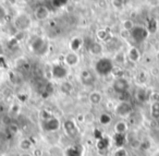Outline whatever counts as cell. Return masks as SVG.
Returning <instances> with one entry per match:
<instances>
[{
	"label": "cell",
	"instance_id": "cell-42",
	"mask_svg": "<svg viewBox=\"0 0 159 156\" xmlns=\"http://www.w3.org/2000/svg\"><path fill=\"white\" fill-rule=\"evenodd\" d=\"M20 156H33V155H31V154H22V155H20Z\"/></svg>",
	"mask_w": 159,
	"mask_h": 156
},
{
	"label": "cell",
	"instance_id": "cell-5",
	"mask_svg": "<svg viewBox=\"0 0 159 156\" xmlns=\"http://www.w3.org/2000/svg\"><path fill=\"white\" fill-rule=\"evenodd\" d=\"M60 123L59 119L56 118L55 116H51L50 118L46 119V120L42 121V127L45 131H48V132H55V131H58L60 129Z\"/></svg>",
	"mask_w": 159,
	"mask_h": 156
},
{
	"label": "cell",
	"instance_id": "cell-20",
	"mask_svg": "<svg viewBox=\"0 0 159 156\" xmlns=\"http://www.w3.org/2000/svg\"><path fill=\"white\" fill-rule=\"evenodd\" d=\"M136 98H137V101H139V102L144 103V102H146L148 98H149V93H148L146 90H144V88H141V90L137 91Z\"/></svg>",
	"mask_w": 159,
	"mask_h": 156
},
{
	"label": "cell",
	"instance_id": "cell-7",
	"mask_svg": "<svg viewBox=\"0 0 159 156\" xmlns=\"http://www.w3.org/2000/svg\"><path fill=\"white\" fill-rule=\"evenodd\" d=\"M63 129L66 131V135L70 136V138L74 139L79 134V130L76 128V125L74 123V121L71 120V119H68L63 122Z\"/></svg>",
	"mask_w": 159,
	"mask_h": 156
},
{
	"label": "cell",
	"instance_id": "cell-4",
	"mask_svg": "<svg viewBox=\"0 0 159 156\" xmlns=\"http://www.w3.org/2000/svg\"><path fill=\"white\" fill-rule=\"evenodd\" d=\"M148 34L149 33H148L147 29H145L144 26H139V25L134 26L130 31L131 38H133V40L137 43H141V42H143V40H145L146 38H147Z\"/></svg>",
	"mask_w": 159,
	"mask_h": 156
},
{
	"label": "cell",
	"instance_id": "cell-11",
	"mask_svg": "<svg viewBox=\"0 0 159 156\" xmlns=\"http://www.w3.org/2000/svg\"><path fill=\"white\" fill-rule=\"evenodd\" d=\"M80 80L84 85H93L95 83V75L89 70H83L80 75Z\"/></svg>",
	"mask_w": 159,
	"mask_h": 156
},
{
	"label": "cell",
	"instance_id": "cell-41",
	"mask_svg": "<svg viewBox=\"0 0 159 156\" xmlns=\"http://www.w3.org/2000/svg\"><path fill=\"white\" fill-rule=\"evenodd\" d=\"M2 54H3V47H2V45L0 44V57L2 56Z\"/></svg>",
	"mask_w": 159,
	"mask_h": 156
},
{
	"label": "cell",
	"instance_id": "cell-29",
	"mask_svg": "<svg viewBox=\"0 0 159 156\" xmlns=\"http://www.w3.org/2000/svg\"><path fill=\"white\" fill-rule=\"evenodd\" d=\"M122 25H123V30L126 32H130L131 30L134 27V25H133V22L131 20H125L123 21V23H122Z\"/></svg>",
	"mask_w": 159,
	"mask_h": 156
},
{
	"label": "cell",
	"instance_id": "cell-40",
	"mask_svg": "<svg viewBox=\"0 0 159 156\" xmlns=\"http://www.w3.org/2000/svg\"><path fill=\"white\" fill-rule=\"evenodd\" d=\"M123 1H113V5H116L118 7V5H123Z\"/></svg>",
	"mask_w": 159,
	"mask_h": 156
},
{
	"label": "cell",
	"instance_id": "cell-2",
	"mask_svg": "<svg viewBox=\"0 0 159 156\" xmlns=\"http://www.w3.org/2000/svg\"><path fill=\"white\" fill-rule=\"evenodd\" d=\"M31 48L34 54L42 56L44 54H46L47 49H48V42H47V40H45L43 37H36L32 40Z\"/></svg>",
	"mask_w": 159,
	"mask_h": 156
},
{
	"label": "cell",
	"instance_id": "cell-32",
	"mask_svg": "<svg viewBox=\"0 0 159 156\" xmlns=\"http://www.w3.org/2000/svg\"><path fill=\"white\" fill-rule=\"evenodd\" d=\"M52 116V114H51L50 111H48V110H42L40 111V119H42V121L46 120V119L50 118V117Z\"/></svg>",
	"mask_w": 159,
	"mask_h": 156
},
{
	"label": "cell",
	"instance_id": "cell-35",
	"mask_svg": "<svg viewBox=\"0 0 159 156\" xmlns=\"http://www.w3.org/2000/svg\"><path fill=\"white\" fill-rule=\"evenodd\" d=\"M139 147H141L142 149H147L150 147V143L149 141H144V142H141V145H139Z\"/></svg>",
	"mask_w": 159,
	"mask_h": 156
},
{
	"label": "cell",
	"instance_id": "cell-6",
	"mask_svg": "<svg viewBox=\"0 0 159 156\" xmlns=\"http://www.w3.org/2000/svg\"><path fill=\"white\" fill-rule=\"evenodd\" d=\"M129 86H130V84H129L128 80L124 79V78L116 79L115 82H113V84H112V88L115 90V92L118 93L119 95L128 92Z\"/></svg>",
	"mask_w": 159,
	"mask_h": 156
},
{
	"label": "cell",
	"instance_id": "cell-8",
	"mask_svg": "<svg viewBox=\"0 0 159 156\" xmlns=\"http://www.w3.org/2000/svg\"><path fill=\"white\" fill-rule=\"evenodd\" d=\"M51 75L55 79L62 80L68 75V69L64 66H62V64H53L51 67Z\"/></svg>",
	"mask_w": 159,
	"mask_h": 156
},
{
	"label": "cell",
	"instance_id": "cell-30",
	"mask_svg": "<svg viewBox=\"0 0 159 156\" xmlns=\"http://www.w3.org/2000/svg\"><path fill=\"white\" fill-rule=\"evenodd\" d=\"M115 61L117 62V64H124V54H123V51H119V53L116 55Z\"/></svg>",
	"mask_w": 159,
	"mask_h": 156
},
{
	"label": "cell",
	"instance_id": "cell-18",
	"mask_svg": "<svg viewBox=\"0 0 159 156\" xmlns=\"http://www.w3.org/2000/svg\"><path fill=\"white\" fill-rule=\"evenodd\" d=\"M89 51H91V53L93 54V55H95V56L102 54V44H100L99 42H93L91 46H89Z\"/></svg>",
	"mask_w": 159,
	"mask_h": 156
},
{
	"label": "cell",
	"instance_id": "cell-39",
	"mask_svg": "<svg viewBox=\"0 0 159 156\" xmlns=\"http://www.w3.org/2000/svg\"><path fill=\"white\" fill-rule=\"evenodd\" d=\"M77 120L81 121V122L84 121V116H83V115H79V116H77Z\"/></svg>",
	"mask_w": 159,
	"mask_h": 156
},
{
	"label": "cell",
	"instance_id": "cell-37",
	"mask_svg": "<svg viewBox=\"0 0 159 156\" xmlns=\"http://www.w3.org/2000/svg\"><path fill=\"white\" fill-rule=\"evenodd\" d=\"M146 79H147V75H146L145 73H139V78H137V80H139L141 83H144V82L146 81Z\"/></svg>",
	"mask_w": 159,
	"mask_h": 156
},
{
	"label": "cell",
	"instance_id": "cell-12",
	"mask_svg": "<svg viewBox=\"0 0 159 156\" xmlns=\"http://www.w3.org/2000/svg\"><path fill=\"white\" fill-rule=\"evenodd\" d=\"M82 154H83V149L80 145L70 146L64 152V155L66 156H82Z\"/></svg>",
	"mask_w": 159,
	"mask_h": 156
},
{
	"label": "cell",
	"instance_id": "cell-1",
	"mask_svg": "<svg viewBox=\"0 0 159 156\" xmlns=\"http://www.w3.org/2000/svg\"><path fill=\"white\" fill-rule=\"evenodd\" d=\"M113 61L109 58H102L99 59L95 64V70L97 74L105 77V75H109L112 73L113 70Z\"/></svg>",
	"mask_w": 159,
	"mask_h": 156
},
{
	"label": "cell",
	"instance_id": "cell-28",
	"mask_svg": "<svg viewBox=\"0 0 159 156\" xmlns=\"http://www.w3.org/2000/svg\"><path fill=\"white\" fill-rule=\"evenodd\" d=\"M32 146V142L30 139H24V140L21 141L20 143V147L21 149H23V151H27V149H30Z\"/></svg>",
	"mask_w": 159,
	"mask_h": 156
},
{
	"label": "cell",
	"instance_id": "cell-45",
	"mask_svg": "<svg viewBox=\"0 0 159 156\" xmlns=\"http://www.w3.org/2000/svg\"><path fill=\"white\" fill-rule=\"evenodd\" d=\"M0 107H1V106H0Z\"/></svg>",
	"mask_w": 159,
	"mask_h": 156
},
{
	"label": "cell",
	"instance_id": "cell-27",
	"mask_svg": "<svg viewBox=\"0 0 159 156\" xmlns=\"http://www.w3.org/2000/svg\"><path fill=\"white\" fill-rule=\"evenodd\" d=\"M7 132H8V136L12 138V136L16 135V134L19 132V127L16 125H13V123H11V125H8Z\"/></svg>",
	"mask_w": 159,
	"mask_h": 156
},
{
	"label": "cell",
	"instance_id": "cell-10",
	"mask_svg": "<svg viewBox=\"0 0 159 156\" xmlns=\"http://www.w3.org/2000/svg\"><path fill=\"white\" fill-rule=\"evenodd\" d=\"M49 13H50V11H49L48 7L43 5L36 7L35 11H34V16L38 21H45L49 17Z\"/></svg>",
	"mask_w": 159,
	"mask_h": 156
},
{
	"label": "cell",
	"instance_id": "cell-9",
	"mask_svg": "<svg viewBox=\"0 0 159 156\" xmlns=\"http://www.w3.org/2000/svg\"><path fill=\"white\" fill-rule=\"evenodd\" d=\"M132 112V106L128 102H120L119 105L116 107V114L120 117H125Z\"/></svg>",
	"mask_w": 159,
	"mask_h": 156
},
{
	"label": "cell",
	"instance_id": "cell-26",
	"mask_svg": "<svg viewBox=\"0 0 159 156\" xmlns=\"http://www.w3.org/2000/svg\"><path fill=\"white\" fill-rule=\"evenodd\" d=\"M111 116L109 114H106V112H104V114L100 115L99 117V122L102 123V125H108L109 123L111 122Z\"/></svg>",
	"mask_w": 159,
	"mask_h": 156
},
{
	"label": "cell",
	"instance_id": "cell-3",
	"mask_svg": "<svg viewBox=\"0 0 159 156\" xmlns=\"http://www.w3.org/2000/svg\"><path fill=\"white\" fill-rule=\"evenodd\" d=\"M31 24H32L31 18L25 13H21V14H19L18 17H16L14 22H13L14 27H16L18 32L19 31L24 32L25 30H27L30 26H31Z\"/></svg>",
	"mask_w": 159,
	"mask_h": 156
},
{
	"label": "cell",
	"instance_id": "cell-36",
	"mask_svg": "<svg viewBox=\"0 0 159 156\" xmlns=\"http://www.w3.org/2000/svg\"><path fill=\"white\" fill-rule=\"evenodd\" d=\"M53 5V7H57V8H60V7H63L64 5H66V1H52L51 2Z\"/></svg>",
	"mask_w": 159,
	"mask_h": 156
},
{
	"label": "cell",
	"instance_id": "cell-23",
	"mask_svg": "<svg viewBox=\"0 0 159 156\" xmlns=\"http://www.w3.org/2000/svg\"><path fill=\"white\" fill-rule=\"evenodd\" d=\"M82 42H83V40H81V38H79V37L73 38V40H71V43H70L71 49H72L73 51L79 50V49L81 48V46H82Z\"/></svg>",
	"mask_w": 159,
	"mask_h": 156
},
{
	"label": "cell",
	"instance_id": "cell-21",
	"mask_svg": "<svg viewBox=\"0 0 159 156\" xmlns=\"http://www.w3.org/2000/svg\"><path fill=\"white\" fill-rule=\"evenodd\" d=\"M102 94H100L99 92H97V91H95V92H92L91 94H89V102H91L92 104H94V105H97V104H99L100 102H102Z\"/></svg>",
	"mask_w": 159,
	"mask_h": 156
},
{
	"label": "cell",
	"instance_id": "cell-16",
	"mask_svg": "<svg viewBox=\"0 0 159 156\" xmlns=\"http://www.w3.org/2000/svg\"><path fill=\"white\" fill-rule=\"evenodd\" d=\"M150 116L152 119H159V101H155L150 106Z\"/></svg>",
	"mask_w": 159,
	"mask_h": 156
},
{
	"label": "cell",
	"instance_id": "cell-15",
	"mask_svg": "<svg viewBox=\"0 0 159 156\" xmlns=\"http://www.w3.org/2000/svg\"><path fill=\"white\" fill-rule=\"evenodd\" d=\"M96 35H97V38L99 40H102V42H107L109 43L112 38H111V35L109 34L108 31H106V30H99V31L96 33Z\"/></svg>",
	"mask_w": 159,
	"mask_h": 156
},
{
	"label": "cell",
	"instance_id": "cell-31",
	"mask_svg": "<svg viewBox=\"0 0 159 156\" xmlns=\"http://www.w3.org/2000/svg\"><path fill=\"white\" fill-rule=\"evenodd\" d=\"M112 73L115 75H117V79H119V78H122V75H123V69L121 67H113Z\"/></svg>",
	"mask_w": 159,
	"mask_h": 156
},
{
	"label": "cell",
	"instance_id": "cell-43",
	"mask_svg": "<svg viewBox=\"0 0 159 156\" xmlns=\"http://www.w3.org/2000/svg\"><path fill=\"white\" fill-rule=\"evenodd\" d=\"M154 156H159V152H157V153H155Z\"/></svg>",
	"mask_w": 159,
	"mask_h": 156
},
{
	"label": "cell",
	"instance_id": "cell-44",
	"mask_svg": "<svg viewBox=\"0 0 159 156\" xmlns=\"http://www.w3.org/2000/svg\"><path fill=\"white\" fill-rule=\"evenodd\" d=\"M157 57H158V59H159V53H158V54H157Z\"/></svg>",
	"mask_w": 159,
	"mask_h": 156
},
{
	"label": "cell",
	"instance_id": "cell-33",
	"mask_svg": "<svg viewBox=\"0 0 159 156\" xmlns=\"http://www.w3.org/2000/svg\"><path fill=\"white\" fill-rule=\"evenodd\" d=\"M115 156H129V155H128V152H126L125 149H123V147H120V149H116Z\"/></svg>",
	"mask_w": 159,
	"mask_h": 156
},
{
	"label": "cell",
	"instance_id": "cell-13",
	"mask_svg": "<svg viewBox=\"0 0 159 156\" xmlns=\"http://www.w3.org/2000/svg\"><path fill=\"white\" fill-rule=\"evenodd\" d=\"M64 60H66V64H68V66H76L77 62H79V57H77L76 54L74 53H69L68 55L64 57Z\"/></svg>",
	"mask_w": 159,
	"mask_h": 156
},
{
	"label": "cell",
	"instance_id": "cell-34",
	"mask_svg": "<svg viewBox=\"0 0 159 156\" xmlns=\"http://www.w3.org/2000/svg\"><path fill=\"white\" fill-rule=\"evenodd\" d=\"M6 17H7V11H6L5 7L0 6V21H2Z\"/></svg>",
	"mask_w": 159,
	"mask_h": 156
},
{
	"label": "cell",
	"instance_id": "cell-22",
	"mask_svg": "<svg viewBox=\"0 0 159 156\" xmlns=\"http://www.w3.org/2000/svg\"><path fill=\"white\" fill-rule=\"evenodd\" d=\"M115 130H116V133H119V134H124L128 130V125L124 121H119V122L116 123V127H115Z\"/></svg>",
	"mask_w": 159,
	"mask_h": 156
},
{
	"label": "cell",
	"instance_id": "cell-38",
	"mask_svg": "<svg viewBox=\"0 0 159 156\" xmlns=\"http://www.w3.org/2000/svg\"><path fill=\"white\" fill-rule=\"evenodd\" d=\"M94 136L96 138V140H100L104 135H102V133L99 130H95V131H94Z\"/></svg>",
	"mask_w": 159,
	"mask_h": 156
},
{
	"label": "cell",
	"instance_id": "cell-24",
	"mask_svg": "<svg viewBox=\"0 0 159 156\" xmlns=\"http://www.w3.org/2000/svg\"><path fill=\"white\" fill-rule=\"evenodd\" d=\"M157 27H158V23H157V20L150 18L149 21L147 23V31L148 33H155L157 31Z\"/></svg>",
	"mask_w": 159,
	"mask_h": 156
},
{
	"label": "cell",
	"instance_id": "cell-25",
	"mask_svg": "<svg viewBox=\"0 0 159 156\" xmlns=\"http://www.w3.org/2000/svg\"><path fill=\"white\" fill-rule=\"evenodd\" d=\"M60 90H61L62 93L69 95V94H71V93H72L73 87H72V85L69 83V82H63V83H61V85H60Z\"/></svg>",
	"mask_w": 159,
	"mask_h": 156
},
{
	"label": "cell",
	"instance_id": "cell-14",
	"mask_svg": "<svg viewBox=\"0 0 159 156\" xmlns=\"http://www.w3.org/2000/svg\"><path fill=\"white\" fill-rule=\"evenodd\" d=\"M109 145H110V141L105 135L102 136L100 140H97V142H96V146H97V149H99V151H105V149H107L109 147Z\"/></svg>",
	"mask_w": 159,
	"mask_h": 156
},
{
	"label": "cell",
	"instance_id": "cell-19",
	"mask_svg": "<svg viewBox=\"0 0 159 156\" xmlns=\"http://www.w3.org/2000/svg\"><path fill=\"white\" fill-rule=\"evenodd\" d=\"M113 141H115V144L118 149L123 146L124 142H125V135L124 134H119V133H115L113 135Z\"/></svg>",
	"mask_w": 159,
	"mask_h": 156
},
{
	"label": "cell",
	"instance_id": "cell-17",
	"mask_svg": "<svg viewBox=\"0 0 159 156\" xmlns=\"http://www.w3.org/2000/svg\"><path fill=\"white\" fill-rule=\"evenodd\" d=\"M129 58H130L131 61L133 62H137L141 58V54H139V50L136 48V47H132L129 51Z\"/></svg>",
	"mask_w": 159,
	"mask_h": 156
}]
</instances>
